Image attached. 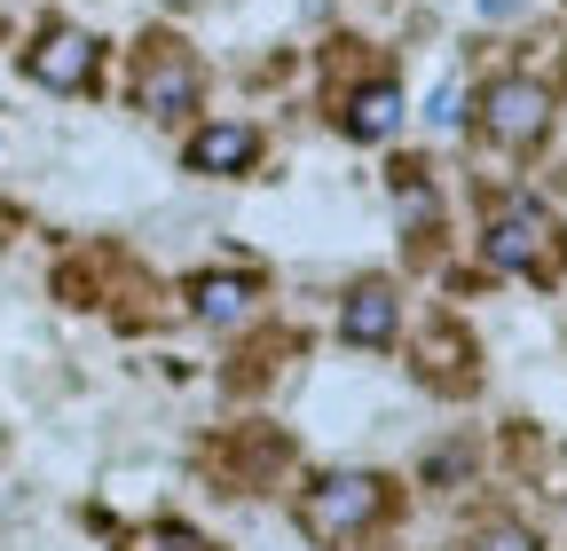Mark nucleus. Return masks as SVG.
Segmentation results:
<instances>
[{
	"label": "nucleus",
	"instance_id": "f257e3e1",
	"mask_svg": "<svg viewBox=\"0 0 567 551\" xmlns=\"http://www.w3.org/2000/svg\"><path fill=\"white\" fill-rule=\"evenodd\" d=\"M481 252H488V268H505V276H536V284H551L559 260H567L559 221L544 214L536 197H505V205H496V221H488Z\"/></svg>",
	"mask_w": 567,
	"mask_h": 551
},
{
	"label": "nucleus",
	"instance_id": "f03ea898",
	"mask_svg": "<svg viewBox=\"0 0 567 551\" xmlns=\"http://www.w3.org/2000/svg\"><path fill=\"white\" fill-rule=\"evenodd\" d=\"M379 512H386V480H379V472H323L316 489L300 497V528H308L316 543L363 536Z\"/></svg>",
	"mask_w": 567,
	"mask_h": 551
},
{
	"label": "nucleus",
	"instance_id": "7ed1b4c3",
	"mask_svg": "<svg viewBox=\"0 0 567 551\" xmlns=\"http://www.w3.org/2000/svg\"><path fill=\"white\" fill-rule=\"evenodd\" d=\"M481 134L496 150H536L544 134H551V87L544 80H496V87H481Z\"/></svg>",
	"mask_w": 567,
	"mask_h": 551
},
{
	"label": "nucleus",
	"instance_id": "20e7f679",
	"mask_svg": "<svg viewBox=\"0 0 567 551\" xmlns=\"http://www.w3.org/2000/svg\"><path fill=\"white\" fill-rule=\"evenodd\" d=\"M197 95H205V80H197V63H189V48H174V40H158L151 55H142V72H134V103L151 111V118H189L197 111Z\"/></svg>",
	"mask_w": 567,
	"mask_h": 551
},
{
	"label": "nucleus",
	"instance_id": "39448f33",
	"mask_svg": "<svg viewBox=\"0 0 567 551\" xmlns=\"http://www.w3.org/2000/svg\"><path fill=\"white\" fill-rule=\"evenodd\" d=\"M24 80H40L48 95H80L95 80V32L80 24H48L32 48H24Z\"/></svg>",
	"mask_w": 567,
	"mask_h": 551
},
{
	"label": "nucleus",
	"instance_id": "423d86ee",
	"mask_svg": "<svg viewBox=\"0 0 567 551\" xmlns=\"http://www.w3.org/2000/svg\"><path fill=\"white\" fill-rule=\"evenodd\" d=\"M252 158H260V134L245 118H221V126L189 134V174H252Z\"/></svg>",
	"mask_w": 567,
	"mask_h": 551
},
{
	"label": "nucleus",
	"instance_id": "0eeeda50",
	"mask_svg": "<svg viewBox=\"0 0 567 551\" xmlns=\"http://www.w3.org/2000/svg\"><path fill=\"white\" fill-rule=\"evenodd\" d=\"M402 331V300L386 284H354L347 308H339V339L347 347H386V339Z\"/></svg>",
	"mask_w": 567,
	"mask_h": 551
},
{
	"label": "nucleus",
	"instance_id": "6e6552de",
	"mask_svg": "<svg viewBox=\"0 0 567 551\" xmlns=\"http://www.w3.org/2000/svg\"><path fill=\"white\" fill-rule=\"evenodd\" d=\"M402 87L394 80H371V87H354V103H347V143H386V134H402Z\"/></svg>",
	"mask_w": 567,
	"mask_h": 551
},
{
	"label": "nucleus",
	"instance_id": "1a4fd4ad",
	"mask_svg": "<svg viewBox=\"0 0 567 551\" xmlns=\"http://www.w3.org/2000/svg\"><path fill=\"white\" fill-rule=\"evenodd\" d=\"M252 300H260L252 276H197V315L205 323H245Z\"/></svg>",
	"mask_w": 567,
	"mask_h": 551
},
{
	"label": "nucleus",
	"instance_id": "9d476101",
	"mask_svg": "<svg viewBox=\"0 0 567 551\" xmlns=\"http://www.w3.org/2000/svg\"><path fill=\"white\" fill-rule=\"evenodd\" d=\"M481 551H536V536H528V528H513V520H496V528L481 536Z\"/></svg>",
	"mask_w": 567,
	"mask_h": 551
},
{
	"label": "nucleus",
	"instance_id": "9b49d317",
	"mask_svg": "<svg viewBox=\"0 0 567 551\" xmlns=\"http://www.w3.org/2000/svg\"><path fill=\"white\" fill-rule=\"evenodd\" d=\"M425 118H434V126H457V87H442V95H434V111H425Z\"/></svg>",
	"mask_w": 567,
	"mask_h": 551
},
{
	"label": "nucleus",
	"instance_id": "f8f14e48",
	"mask_svg": "<svg viewBox=\"0 0 567 551\" xmlns=\"http://www.w3.org/2000/svg\"><path fill=\"white\" fill-rule=\"evenodd\" d=\"M473 9H481V17H513V9H520V0H473Z\"/></svg>",
	"mask_w": 567,
	"mask_h": 551
}]
</instances>
